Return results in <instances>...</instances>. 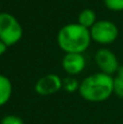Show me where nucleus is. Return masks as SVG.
Returning <instances> with one entry per match:
<instances>
[{"label": "nucleus", "mask_w": 123, "mask_h": 124, "mask_svg": "<svg viewBox=\"0 0 123 124\" xmlns=\"http://www.w3.org/2000/svg\"><path fill=\"white\" fill-rule=\"evenodd\" d=\"M92 40L102 46L111 45L119 36V28L109 20H98L89 30Z\"/></svg>", "instance_id": "obj_4"}, {"label": "nucleus", "mask_w": 123, "mask_h": 124, "mask_svg": "<svg viewBox=\"0 0 123 124\" xmlns=\"http://www.w3.org/2000/svg\"><path fill=\"white\" fill-rule=\"evenodd\" d=\"M23 37V27L19 20L9 12L0 13V39L8 47L16 45Z\"/></svg>", "instance_id": "obj_3"}, {"label": "nucleus", "mask_w": 123, "mask_h": 124, "mask_svg": "<svg viewBox=\"0 0 123 124\" xmlns=\"http://www.w3.org/2000/svg\"><path fill=\"white\" fill-rule=\"evenodd\" d=\"M62 81L63 79H61L58 74L48 73L37 79L34 89L40 96H50L58 93L62 88Z\"/></svg>", "instance_id": "obj_6"}, {"label": "nucleus", "mask_w": 123, "mask_h": 124, "mask_svg": "<svg viewBox=\"0 0 123 124\" xmlns=\"http://www.w3.org/2000/svg\"><path fill=\"white\" fill-rule=\"evenodd\" d=\"M106 8L113 12H122L123 11V0H104Z\"/></svg>", "instance_id": "obj_11"}, {"label": "nucleus", "mask_w": 123, "mask_h": 124, "mask_svg": "<svg viewBox=\"0 0 123 124\" xmlns=\"http://www.w3.org/2000/svg\"><path fill=\"white\" fill-rule=\"evenodd\" d=\"M95 63L100 70V72L109 75L115 74L120 66L119 60L115 52L105 47L97 50L95 54Z\"/></svg>", "instance_id": "obj_5"}, {"label": "nucleus", "mask_w": 123, "mask_h": 124, "mask_svg": "<svg viewBox=\"0 0 123 124\" xmlns=\"http://www.w3.org/2000/svg\"><path fill=\"white\" fill-rule=\"evenodd\" d=\"M1 124H24V121L22 118L15 114H8L2 118Z\"/></svg>", "instance_id": "obj_13"}, {"label": "nucleus", "mask_w": 123, "mask_h": 124, "mask_svg": "<svg viewBox=\"0 0 123 124\" xmlns=\"http://www.w3.org/2000/svg\"><path fill=\"white\" fill-rule=\"evenodd\" d=\"M0 13H1V12H0Z\"/></svg>", "instance_id": "obj_16"}, {"label": "nucleus", "mask_w": 123, "mask_h": 124, "mask_svg": "<svg viewBox=\"0 0 123 124\" xmlns=\"http://www.w3.org/2000/svg\"><path fill=\"white\" fill-rule=\"evenodd\" d=\"M91 43L89 30L78 23L65 24L57 34V44L64 54H84Z\"/></svg>", "instance_id": "obj_1"}, {"label": "nucleus", "mask_w": 123, "mask_h": 124, "mask_svg": "<svg viewBox=\"0 0 123 124\" xmlns=\"http://www.w3.org/2000/svg\"><path fill=\"white\" fill-rule=\"evenodd\" d=\"M7 49H8V46H7L6 44H4L3 41H2L1 39H0V57L3 56V54H6Z\"/></svg>", "instance_id": "obj_14"}, {"label": "nucleus", "mask_w": 123, "mask_h": 124, "mask_svg": "<svg viewBox=\"0 0 123 124\" xmlns=\"http://www.w3.org/2000/svg\"><path fill=\"white\" fill-rule=\"evenodd\" d=\"M61 65L69 76H75L84 71L86 60L83 54H65Z\"/></svg>", "instance_id": "obj_7"}, {"label": "nucleus", "mask_w": 123, "mask_h": 124, "mask_svg": "<svg viewBox=\"0 0 123 124\" xmlns=\"http://www.w3.org/2000/svg\"><path fill=\"white\" fill-rule=\"evenodd\" d=\"M97 21V14L93 9H84L77 16V23L87 30H91Z\"/></svg>", "instance_id": "obj_9"}, {"label": "nucleus", "mask_w": 123, "mask_h": 124, "mask_svg": "<svg viewBox=\"0 0 123 124\" xmlns=\"http://www.w3.org/2000/svg\"><path fill=\"white\" fill-rule=\"evenodd\" d=\"M113 94L120 98H123V78L115 77L113 79Z\"/></svg>", "instance_id": "obj_12"}, {"label": "nucleus", "mask_w": 123, "mask_h": 124, "mask_svg": "<svg viewBox=\"0 0 123 124\" xmlns=\"http://www.w3.org/2000/svg\"><path fill=\"white\" fill-rule=\"evenodd\" d=\"M78 81L73 76H68L62 81V88L68 93H75L80 88Z\"/></svg>", "instance_id": "obj_10"}, {"label": "nucleus", "mask_w": 123, "mask_h": 124, "mask_svg": "<svg viewBox=\"0 0 123 124\" xmlns=\"http://www.w3.org/2000/svg\"><path fill=\"white\" fill-rule=\"evenodd\" d=\"M117 77H120V78H123V64L121 65L120 64V66H119V69H118V71H117Z\"/></svg>", "instance_id": "obj_15"}, {"label": "nucleus", "mask_w": 123, "mask_h": 124, "mask_svg": "<svg viewBox=\"0 0 123 124\" xmlns=\"http://www.w3.org/2000/svg\"><path fill=\"white\" fill-rule=\"evenodd\" d=\"M12 83L6 75L0 74V107L4 106L12 96Z\"/></svg>", "instance_id": "obj_8"}, {"label": "nucleus", "mask_w": 123, "mask_h": 124, "mask_svg": "<svg viewBox=\"0 0 123 124\" xmlns=\"http://www.w3.org/2000/svg\"><path fill=\"white\" fill-rule=\"evenodd\" d=\"M112 75L97 72L85 77L80 84L78 92L83 99L89 102H102L113 94Z\"/></svg>", "instance_id": "obj_2"}]
</instances>
